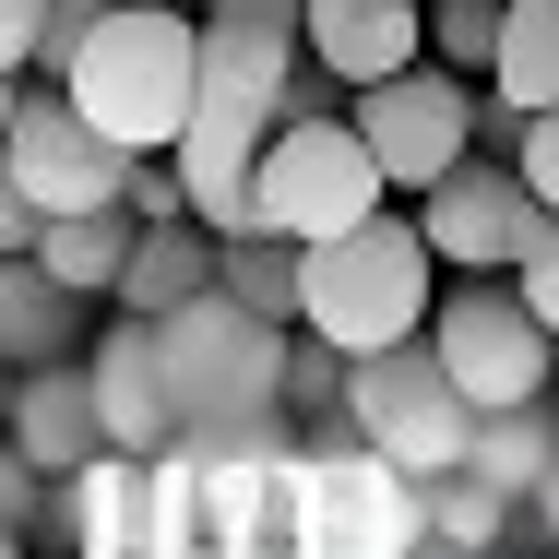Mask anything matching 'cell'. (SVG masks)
Masks as SVG:
<instances>
[{"instance_id":"cell-22","label":"cell","mask_w":559,"mask_h":559,"mask_svg":"<svg viewBox=\"0 0 559 559\" xmlns=\"http://www.w3.org/2000/svg\"><path fill=\"white\" fill-rule=\"evenodd\" d=\"M48 48V0H0V72H36Z\"/></svg>"},{"instance_id":"cell-25","label":"cell","mask_w":559,"mask_h":559,"mask_svg":"<svg viewBox=\"0 0 559 559\" xmlns=\"http://www.w3.org/2000/svg\"><path fill=\"white\" fill-rule=\"evenodd\" d=\"M203 12H238V24H298V0H203Z\"/></svg>"},{"instance_id":"cell-1","label":"cell","mask_w":559,"mask_h":559,"mask_svg":"<svg viewBox=\"0 0 559 559\" xmlns=\"http://www.w3.org/2000/svg\"><path fill=\"white\" fill-rule=\"evenodd\" d=\"M72 108L119 131L131 155H179V131H191V96H203V12H179V0H119L108 24L72 48Z\"/></svg>"},{"instance_id":"cell-5","label":"cell","mask_w":559,"mask_h":559,"mask_svg":"<svg viewBox=\"0 0 559 559\" xmlns=\"http://www.w3.org/2000/svg\"><path fill=\"white\" fill-rule=\"evenodd\" d=\"M429 345H441V369L464 381L476 417L488 405H548V381H559V334L536 322V298L512 274H452L441 310H429Z\"/></svg>"},{"instance_id":"cell-10","label":"cell","mask_w":559,"mask_h":559,"mask_svg":"<svg viewBox=\"0 0 559 559\" xmlns=\"http://www.w3.org/2000/svg\"><path fill=\"white\" fill-rule=\"evenodd\" d=\"M298 48H310L322 84L369 96V84L429 60V0H298Z\"/></svg>"},{"instance_id":"cell-11","label":"cell","mask_w":559,"mask_h":559,"mask_svg":"<svg viewBox=\"0 0 559 559\" xmlns=\"http://www.w3.org/2000/svg\"><path fill=\"white\" fill-rule=\"evenodd\" d=\"M84 369H96V405H108L119 464H143V452L179 441V405H167V345H155V322H143V310H119L108 334L84 345Z\"/></svg>"},{"instance_id":"cell-2","label":"cell","mask_w":559,"mask_h":559,"mask_svg":"<svg viewBox=\"0 0 559 559\" xmlns=\"http://www.w3.org/2000/svg\"><path fill=\"white\" fill-rule=\"evenodd\" d=\"M441 250H429V226L417 215H369L322 238L310 250V274H298V322L345 357H381V345H417L429 334V310H441Z\"/></svg>"},{"instance_id":"cell-23","label":"cell","mask_w":559,"mask_h":559,"mask_svg":"<svg viewBox=\"0 0 559 559\" xmlns=\"http://www.w3.org/2000/svg\"><path fill=\"white\" fill-rule=\"evenodd\" d=\"M48 238V215H36V191L12 179V155H0V250H36Z\"/></svg>"},{"instance_id":"cell-8","label":"cell","mask_w":559,"mask_h":559,"mask_svg":"<svg viewBox=\"0 0 559 559\" xmlns=\"http://www.w3.org/2000/svg\"><path fill=\"white\" fill-rule=\"evenodd\" d=\"M405 215L429 226V250H441L452 274H512V262L536 250L548 203L524 191V167H512V155H464V167H452V179H429Z\"/></svg>"},{"instance_id":"cell-6","label":"cell","mask_w":559,"mask_h":559,"mask_svg":"<svg viewBox=\"0 0 559 559\" xmlns=\"http://www.w3.org/2000/svg\"><path fill=\"white\" fill-rule=\"evenodd\" d=\"M357 131H369L393 203H417L429 179H452V167L476 155V131H488V84H464L452 60H417V72H393V84L357 96Z\"/></svg>"},{"instance_id":"cell-9","label":"cell","mask_w":559,"mask_h":559,"mask_svg":"<svg viewBox=\"0 0 559 559\" xmlns=\"http://www.w3.org/2000/svg\"><path fill=\"white\" fill-rule=\"evenodd\" d=\"M0 441L24 452L36 476H96V464H119L108 405H96V369H84V357L12 369V381H0Z\"/></svg>"},{"instance_id":"cell-27","label":"cell","mask_w":559,"mask_h":559,"mask_svg":"<svg viewBox=\"0 0 559 559\" xmlns=\"http://www.w3.org/2000/svg\"><path fill=\"white\" fill-rule=\"evenodd\" d=\"M536 524H548V559H559V476L536 488Z\"/></svg>"},{"instance_id":"cell-19","label":"cell","mask_w":559,"mask_h":559,"mask_svg":"<svg viewBox=\"0 0 559 559\" xmlns=\"http://www.w3.org/2000/svg\"><path fill=\"white\" fill-rule=\"evenodd\" d=\"M500 24H512V0H429V60H452L464 84H488Z\"/></svg>"},{"instance_id":"cell-26","label":"cell","mask_w":559,"mask_h":559,"mask_svg":"<svg viewBox=\"0 0 559 559\" xmlns=\"http://www.w3.org/2000/svg\"><path fill=\"white\" fill-rule=\"evenodd\" d=\"M24 84H36V72H0V143H12V119H24Z\"/></svg>"},{"instance_id":"cell-15","label":"cell","mask_w":559,"mask_h":559,"mask_svg":"<svg viewBox=\"0 0 559 559\" xmlns=\"http://www.w3.org/2000/svg\"><path fill=\"white\" fill-rule=\"evenodd\" d=\"M131 238H143V215H131V203H108V215H48L36 262H48L72 298H119V274H131Z\"/></svg>"},{"instance_id":"cell-28","label":"cell","mask_w":559,"mask_h":559,"mask_svg":"<svg viewBox=\"0 0 559 559\" xmlns=\"http://www.w3.org/2000/svg\"><path fill=\"white\" fill-rule=\"evenodd\" d=\"M417 559H476V548H441V536H417Z\"/></svg>"},{"instance_id":"cell-13","label":"cell","mask_w":559,"mask_h":559,"mask_svg":"<svg viewBox=\"0 0 559 559\" xmlns=\"http://www.w3.org/2000/svg\"><path fill=\"white\" fill-rule=\"evenodd\" d=\"M84 298L36 262V250H0V369H48V357H84Z\"/></svg>"},{"instance_id":"cell-4","label":"cell","mask_w":559,"mask_h":559,"mask_svg":"<svg viewBox=\"0 0 559 559\" xmlns=\"http://www.w3.org/2000/svg\"><path fill=\"white\" fill-rule=\"evenodd\" d=\"M345 441H369L381 464H405L417 488L452 476L464 452H476V405H464V381L441 369V345H381V357H357L345 369Z\"/></svg>"},{"instance_id":"cell-14","label":"cell","mask_w":559,"mask_h":559,"mask_svg":"<svg viewBox=\"0 0 559 559\" xmlns=\"http://www.w3.org/2000/svg\"><path fill=\"white\" fill-rule=\"evenodd\" d=\"M559 108V0H512L500 60H488V131H524Z\"/></svg>"},{"instance_id":"cell-7","label":"cell","mask_w":559,"mask_h":559,"mask_svg":"<svg viewBox=\"0 0 559 559\" xmlns=\"http://www.w3.org/2000/svg\"><path fill=\"white\" fill-rule=\"evenodd\" d=\"M0 155L36 191V215H108V203H131V167H143L119 131H96L72 108V84H24V119H12Z\"/></svg>"},{"instance_id":"cell-12","label":"cell","mask_w":559,"mask_h":559,"mask_svg":"<svg viewBox=\"0 0 559 559\" xmlns=\"http://www.w3.org/2000/svg\"><path fill=\"white\" fill-rule=\"evenodd\" d=\"M226 274V238L203 215H167L131 238V274H119V310H143V322H167V310H191L203 286Z\"/></svg>"},{"instance_id":"cell-20","label":"cell","mask_w":559,"mask_h":559,"mask_svg":"<svg viewBox=\"0 0 559 559\" xmlns=\"http://www.w3.org/2000/svg\"><path fill=\"white\" fill-rule=\"evenodd\" d=\"M512 167H524V191H536V203H548V215H559V108H548V119H524V131H512Z\"/></svg>"},{"instance_id":"cell-29","label":"cell","mask_w":559,"mask_h":559,"mask_svg":"<svg viewBox=\"0 0 559 559\" xmlns=\"http://www.w3.org/2000/svg\"><path fill=\"white\" fill-rule=\"evenodd\" d=\"M0 559H24V548H12V524H0Z\"/></svg>"},{"instance_id":"cell-21","label":"cell","mask_w":559,"mask_h":559,"mask_svg":"<svg viewBox=\"0 0 559 559\" xmlns=\"http://www.w3.org/2000/svg\"><path fill=\"white\" fill-rule=\"evenodd\" d=\"M512 286H524V298H536V322H548V334H559V215L536 226V250H524V262H512Z\"/></svg>"},{"instance_id":"cell-18","label":"cell","mask_w":559,"mask_h":559,"mask_svg":"<svg viewBox=\"0 0 559 559\" xmlns=\"http://www.w3.org/2000/svg\"><path fill=\"white\" fill-rule=\"evenodd\" d=\"M298 274H310V250L298 238H274V226H250V238H226V298H250V310H274V322H298Z\"/></svg>"},{"instance_id":"cell-16","label":"cell","mask_w":559,"mask_h":559,"mask_svg":"<svg viewBox=\"0 0 559 559\" xmlns=\"http://www.w3.org/2000/svg\"><path fill=\"white\" fill-rule=\"evenodd\" d=\"M524 512H536V500H524V488H500V476H476V464L429 476V536H441V548H476V559H500V536H512Z\"/></svg>"},{"instance_id":"cell-17","label":"cell","mask_w":559,"mask_h":559,"mask_svg":"<svg viewBox=\"0 0 559 559\" xmlns=\"http://www.w3.org/2000/svg\"><path fill=\"white\" fill-rule=\"evenodd\" d=\"M464 464L536 500V488L559 476V405H488V417H476V452H464Z\"/></svg>"},{"instance_id":"cell-24","label":"cell","mask_w":559,"mask_h":559,"mask_svg":"<svg viewBox=\"0 0 559 559\" xmlns=\"http://www.w3.org/2000/svg\"><path fill=\"white\" fill-rule=\"evenodd\" d=\"M24 488H36V464H24V452L0 441V524H12V536H24V512H36V500H24Z\"/></svg>"},{"instance_id":"cell-30","label":"cell","mask_w":559,"mask_h":559,"mask_svg":"<svg viewBox=\"0 0 559 559\" xmlns=\"http://www.w3.org/2000/svg\"><path fill=\"white\" fill-rule=\"evenodd\" d=\"M0 381H12V369H0Z\"/></svg>"},{"instance_id":"cell-3","label":"cell","mask_w":559,"mask_h":559,"mask_svg":"<svg viewBox=\"0 0 559 559\" xmlns=\"http://www.w3.org/2000/svg\"><path fill=\"white\" fill-rule=\"evenodd\" d=\"M250 215L274 226V238H298V250H322V238H345V226L393 215V179H381V155H369L357 119L286 108V131H274L262 167H250Z\"/></svg>"}]
</instances>
